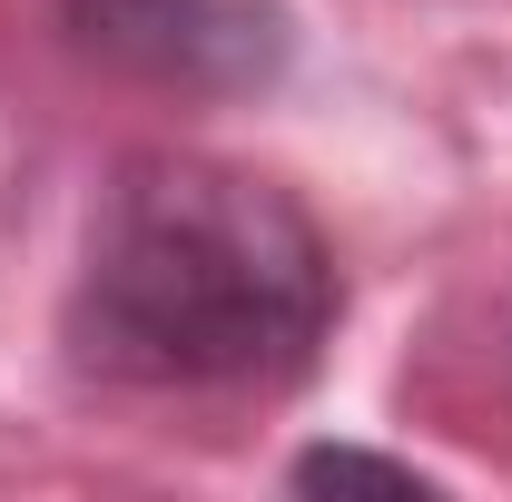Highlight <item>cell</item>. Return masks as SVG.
I'll return each instance as SVG.
<instances>
[{"label":"cell","mask_w":512,"mask_h":502,"mask_svg":"<svg viewBox=\"0 0 512 502\" xmlns=\"http://www.w3.org/2000/svg\"><path fill=\"white\" fill-rule=\"evenodd\" d=\"M296 483H384V493H434L414 463L365 453V443H316V453H296Z\"/></svg>","instance_id":"3957f363"},{"label":"cell","mask_w":512,"mask_h":502,"mask_svg":"<svg viewBox=\"0 0 512 502\" xmlns=\"http://www.w3.org/2000/svg\"><path fill=\"white\" fill-rule=\"evenodd\" d=\"M60 30L99 69L178 99H247L296 50L276 0H60Z\"/></svg>","instance_id":"7a4b0ae2"},{"label":"cell","mask_w":512,"mask_h":502,"mask_svg":"<svg viewBox=\"0 0 512 502\" xmlns=\"http://www.w3.org/2000/svg\"><path fill=\"white\" fill-rule=\"evenodd\" d=\"M60 335L128 394H286L335 335V247L237 158L138 148L89 207Z\"/></svg>","instance_id":"6da1fadb"}]
</instances>
